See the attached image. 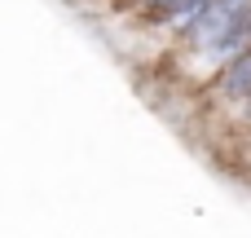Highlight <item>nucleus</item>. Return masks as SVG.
Segmentation results:
<instances>
[{"instance_id": "1", "label": "nucleus", "mask_w": 251, "mask_h": 238, "mask_svg": "<svg viewBox=\"0 0 251 238\" xmlns=\"http://www.w3.org/2000/svg\"><path fill=\"white\" fill-rule=\"evenodd\" d=\"M190 40L212 53H234V49L251 44V4L247 0H212L190 22Z\"/></svg>"}, {"instance_id": "2", "label": "nucleus", "mask_w": 251, "mask_h": 238, "mask_svg": "<svg viewBox=\"0 0 251 238\" xmlns=\"http://www.w3.org/2000/svg\"><path fill=\"white\" fill-rule=\"evenodd\" d=\"M225 93L251 97V49H247V53H238V62L225 71Z\"/></svg>"}, {"instance_id": "3", "label": "nucleus", "mask_w": 251, "mask_h": 238, "mask_svg": "<svg viewBox=\"0 0 251 238\" xmlns=\"http://www.w3.org/2000/svg\"><path fill=\"white\" fill-rule=\"evenodd\" d=\"M207 4H212V0H168V4H163V18H168V22H194Z\"/></svg>"}]
</instances>
